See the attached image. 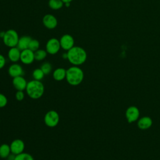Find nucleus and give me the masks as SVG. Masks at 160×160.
<instances>
[{
    "label": "nucleus",
    "mask_w": 160,
    "mask_h": 160,
    "mask_svg": "<svg viewBox=\"0 0 160 160\" xmlns=\"http://www.w3.org/2000/svg\"><path fill=\"white\" fill-rule=\"evenodd\" d=\"M6 160H14V159H10V158H8V159H6Z\"/></svg>",
    "instance_id": "obj_31"
},
{
    "label": "nucleus",
    "mask_w": 160,
    "mask_h": 160,
    "mask_svg": "<svg viewBox=\"0 0 160 160\" xmlns=\"http://www.w3.org/2000/svg\"><path fill=\"white\" fill-rule=\"evenodd\" d=\"M64 3L62 0H49L48 6L53 10H59L62 8Z\"/></svg>",
    "instance_id": "obj_19"
},
{
    "label": "nucleus",
    "mask_w": 160,
    "mask_h": 160,
    "mask_svg": "<svg viewBox=\"0 0 160 160\" xmlns=\"http://www.w3.org/2000/svg\"><path fill=\"white\" fill-rule=\"evenodd\" d=\"M32 76L33 79L41 81V80L44 78L45 74L43 72V71L41 70V69L39 68H36L34 69L32 73Z\"/></svg>",
    "instance_id": "obj_21"
},
{
    "label": "nucleus",
    "mask_w": 160,
    "mask_h": 160,
    "mask_svg": "<svg viewBox=\"0 0 160 160\" xmlns=\"http://www.w3.org/2000/svg\"><path fill=\"white\" fill-rule=\"evenodd\" d=\"M39 46H40V43L39 41L36 39H32L29 42L28 49L32 51L33 52H35L36 51L39 49Z\"/></svg>",
    "instance_id": "obj_24"
},
{
    "label": "nucleus",
    "mask_w": 160,
    "mask_h": 160,
    "mask_svg": "<svg viewBox=\"0 0 160 160\" xmlns=\"http://www.w3.org/2000/svg\"><path fill=\"white\" fill-rule=\"evenodd\" d=\"M152 124V120L149 116H143L139 119L138 121V127L142 130H146L151 127Z\"/></svg>",
    "instance_id": "obj_15"
},
{
    "label": "nucleus",
    "mask_w": 160,
    "mask_h": 160,
    "mask_svg": "<svg viewBox=\"0 0 160 160\" xmlns=\"http://www.w3.org/2000/svg\"><path fill=\"white\" fill-rule=\"evenodd\" d=\"M8 98L2 93L0 92V108H4L8 104Z\"/></svg>",
    "instance_id": "obj_25"
},
{
    "label": "nucleus",
    "mask_w": 160,
    "mask_h": 160,
    "mask_svg": "<svg viewBox=\"0 0 160 160\" xmlns=\"http://www.w3.org/2000/svg\"><path fill=\"white\" fill-rule=\"evenodd\" d=\"M62 58L64 59H68V53L67 52H64L62 54Z\"/></svg>",
    "instance_id": "obj_28"
},
{
    "label": "nucleus",
    "mask_w": 160,
    "mask_h": 160,
    "mask_svg": "<svg viewBox=\"0 0 160 160\" xmlns=\"http://www.w3.org/2000/svg\"><path fill=\"white\" fill-rule=\"evenodd\" d=\"M53 79L56 81H61L66 79V69L63 68H58L52 72Z\"/></svg>",
    "instance_id": "obj_16"
},
{
    "label": "nucleus",
    "mask_w": 160,
    "mask_h": 160,
    "mask_svg": "<svg viewBox=\"0 0 160 160\" xmlns=\"http://www.w3.org/2000/svg\"><path fill=\"white\" fill-rule=\"evenodd\" d=\"M8 72L9 75L12 78L24 75V70L22 67L17 62L12 63L11 65H10Z\"/></svg>",
    "instance_id": "obj_12"
},
{
    "label": "nucleus",
    "mask_w": 160,
    "mask_h": 160,
    "mask_svg": "<svg viewBox=\"0 0 160 160\" xmlns=\"http://www.w3.org/2000/svg\"><path fill=\"white\" fill-rule=\"evenodd\" d=\"M84 78V71L79 66H72L66 69V80L71 86H76L79 85L82 82Z\"/></svg>",
    "instance_id": "obj_2"
},
{
    "label": "nucleus",
    "mask_w": 160,
    "mask_h": 160,
    "mask_svg": "<svg viewBox=\"0 0 160 160\" xmlns=\"http://www.w3.org/2000/svg\"><path fill=\"white\" fill-rule=\"evenodd\" d=\"M59 42L61 48L66 51H69L73 46H74V38L69 34H65L62 35L59 39Z\"/></svg>",
    "instance_id": "obj_7"
},
{
    "label": "nucleus",
    "mask_w": 160,
    "mask_h": 160,
    "mask_svg": "<svg viewBox=\"0 0 160 160\" xmlns=\"http://www.w3.org/2000/svg\"><path fill=\"white\" fill-rule=\"evenodd\" d=\"M12 84L16 91H24L26 90L28 81L23 77V76H18L12 78Z\"/></svg>",
    "instance_id": "obj_13"
},
{
    "label": "nucleus",
    "mask_w": 160,
    "mask_h": 160,
    "mask_svg": "<svg viewBox=\"0 0 160 160\" xmlns=\"http://www.w3.org/2000/svg\"><path fill=\"white\" fill-rule=\"evenodd\" d=\"M31 39L32 38L29 36H22L20 37L17 44V47L21 51L28 49V46Z\"/></svg>",
    "instance_id": "obj_17"
},
{
    "label": "nucleus",
    "mask_w": 160,
    "mask_h": 160,
    "mask_svg": "<svg viewBox=\"0 0 160 160\" xmlns=\"http://www.w3.org/2000/svg\"><path fill=\"white\" fill-rule=\"evenodd\" d=\"M34 52L30 50L29 49H26L21 51L20 61L22 64L29 65L32 64L34 61Z\"/></svg>",
    "instance_id": "obj_10"
},
{
    "label": "nucleus",
    "mask_w": 160,
    "mask_h": 160,
    "mask_svg": "<svg viewBox=\"0 0 160 160\" xmlns=\"http://www.w3.org/2000/svg\"><path fill=\"white\" fill-rule=\"evenodd\" d=\"M11 153L10 145L4 143L0 146V158L2 159H8Z\"/></svg>",
    "instance_id": "obj_18"
},
{
    "label": "nucleus",
    "mask_w": 160,
    "mask_h": 160,
    "mask_svg": "<svg viewBox=\"0 0 160 160\" xmlns=\"http://www.w3.org/2000/svg\"><path fill=\"white\" fill-rule=\"evenodd\" d=\"M68 53V60L72 66H79L83 64L88 58L86 50L81 46H74L69 51Z\"/></svg>",
    "instance_id": "obj_1"
},
{
    "label": "nucleus",
    "mask_w": 160,
    "mask_h": 160,
    "mask_svg": "<svg viewBox=\"0 0 160 160\" xmlns=\"http://www.w3.org/2000/svg\"><path fill=\"white\" fill-rule=\"evenodd\" d=\"M21 52V51L17 46L10 48L8 52V57L12 62H17L20 61Z\"/></svg>",
    "instance_id": "obj_14"
},
{
    "label": "nucleus",
    "mask_w": 160,
    "mask_h": 160,
    "mask_svg": "<svg viewBox=\"0 0 160 160\" xmlns=\"http://www.w3.org/2000/svg\"><path fill=\"white\" fill-rule=\"evenodd\" d=\"M2 38L4 44L10 48L17 46L19 37L16 30L10 29L4 31V36Z\"/></svg>",
    "instance_id": "obj_4"
},
{
    "label": "nucleus",
    "mask_w": 160,
    "mask_h": 160,
    "mask_svg": "<svg viewBox=\"0 0 160 160\" xmlns=\"http://www.w3.org/2000/svg\"><path fill=\"white\" fill-rule=\"evenodd\" d=\"M6 62V60L5 57L2 54H0V69H2L5 66Z\"/></svg>",
    "instance_id": "obj_27"
},
{
    "label": "nucleus",
    "mask_w": 160,
    "mask_h": 160,
    "mask_svg": "<svg viewBox=\"0 0 160 160\" xmlns=\"http://www.w3.org/2000/svg\"><path fill=\"white\" fill-rule=\"evenodd\" d=\"M48 55V52L45 49H39L34 52V58L36 61H41L44 60Z\"/></svg>",
    "instance_id": "obj_20"
},
{
    "label": "nucleus",
    "mask_w": 160,
    "mask_h": 160,
    "mask_svg": "<svg viewBox=\"0 0 160 160\" xmlns=\"http://www.w3.org/2000/svg\"><path fill=\"white\" fill-rule=\"evenodd\" d=\"M40 68L43 71V72L44 73L45 75H48V74H49L52 72V66L50 62H44L41 64Z\"/></svg>",
    "instance_id": "obj_23"
},
{
    "label": "nucleus",
    "mask_w": 160,
    "mask_h": 160,
    "mask_svg": "<svg viewBox=\"0 0 160 160\" xmlns=\"http://www.w3.org/2000/svg\"><path fill=\"white\" fill-rule=\"evenodd\" d=\"M59 115L55 110H50L48 111L44 116V124L49 128L56 127L59 122Z\"/></svg>",
    "instance_id": "obj_5"
},
{
    "label": "nucleus",
    "mask_w": 160,
    "mask_h": 160,
    "mask_svg": "<svg viewBox=\"0 0 160 160\" xmlns=\"http://www.w3.org/2000/svg\"><path fill=\"white\" fill-rule=\"evenodd\" d=\"M42 24L49 29H53L58 26V20L56 18L51 14H46L42 18Z\"/></svg>",
    "instance_id": "obj_11"
},
{
    "label": "nucleus",
    "mask_w": 160,
    "mask_h": 160,
    "mask_svg": "<svg viewBox=\"0 0 160 160\" xmlns=\"http://www.w3.org/2000/svg\"><path fill=\"white\" fill-rule=\"evenodd\" d=\"M11 153L14 155H18L24 152L25 149L24 142L21 139H16L10 144Z\"/></svg>",
    "instance_id": "obj_9"
},
{
    "label": "nucleus",
    "mask_w": 160,
    "mask_h": 160,
    "mask_svg": "<svg viewBox=\"0 0 160 160\" xmlns=\"http://www.w3.org/2000/svg\"><path fill=\"white\" fill-rule=\"evenodd\" d=\"M125 116L128 122L131 123L137 121L139 118V110L134 106L128 107L126 111Z\"/></svg>",
    "instance_id": "obj_8"
},
{
    "label": "nucleus",
    "mask_w": 160,
    "mask_h": 160,
    "mask_svg": "<svg viewBox=\"0 0 160 160\" xmlns=\"http://www.w3.org/2000/svg\"><path fill=\"white\" fill-rule=\"evenodd\" d=\"M70 3H71V2H67V3H65L64 4H65V6H66V7H69V6H70Z\"/></svg>",
    "instance_id": "obj_30"
},
{
    "label": "nucleus",
    "mask_w": 160,
    "mask_h": 160,
    "mask_svg": "<svg viewBox=\"0 0 160 160\" xmlns=\"http://www.w3.org/2000/svg\"><path fill=\"white\" fill-rule=\"evenodd\" d=\"M73 0H62V1L65 4L67 2H71Z\"/></svg>",
    "instance_id": "obj_29"
},
{
    "label": "nucleus",
    "mask_w": 160,
    "mask_h": 160,
    "mask_svg": "<svg viewBox=\"0 0 160 160\" xmlns=\"http://www.w3.org/2000/svg\"><path fill=\"white\" fill-rule=\"evenodd\" d=\"M1 31H0V38H1Z\"/></svg>",
    "instance_id": "obj_32"
},
{
    "label": "nucleus",
    "mask_w": 160,
    "mask_h": 160,
    "mask_svg": "<svg viewBox=\"0 0 160 160\" xmlns=\"http://www.w3.org/2000/svg\"><path fill=\"white\" fill-rule=\"evenodd\" d=\"M61 45L59 42V39H58L56 38H52L49 39L46 44L45 50L48 52V54L51 55H54L57 54L60 49Z\"/></svg>",
    "instance_id": "obj_6"
},
{
    "label": "nucleus",
    "mask_w": 160,
    "mask_h": 160,
    "mask_svg": "<svg viewBox=\"0 0 160 160\" xmlns=\"http://www.w3.org/2000/svg\"><path fill=\"white\" fill-rule=\"evenodd\" d=\"M14 160H34V159L31 154L23 152L21 154L16 155Z\"/></svg>",
    "instance_id": "obj_22"
},
{
    "label": "nucleus",
    "mask_w": 160,
    "mask_h": 160,
    "mask_svg": "<svg viewBox=\"0 0 160 160\" xmlns=\"http://www.w3.org/2000/svg\"><path fill=\"white\" fill-rule=\"evenodd\" d=\"M25 91L31 99H38L44 93V86L41 81L31 80L28 82Z\"/></svg>",
    "instance_id": "obj_3"
},
{
    "label": "nucleus",
    "mask_w": 160,
    "mask_h": 160,
    "mask_svg": "<svg viewBox=\"0 0 160 160\" xmlns=\"http://www.w3.org/2000/svg\"><path fill=\"white\" fill-rule=\"evenodd\" d=\"M25 94L23 91H16L15 93V98L18 101H21L24 99Z\"/></svg>",
    "instance_id": "obj_26"
}]
</instances>
